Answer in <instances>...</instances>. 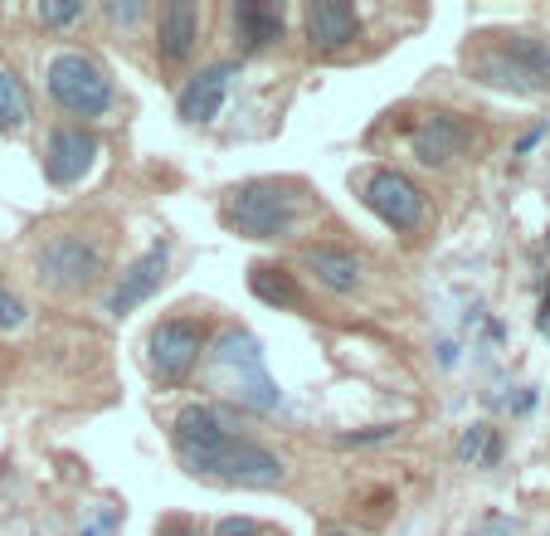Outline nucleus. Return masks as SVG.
<instances>
[{"label":"nucleus","mask_w":550,"mask_h":536,"mask_svg":"<svg viewBox=\"0 0 550 536\" xmlns=\"http://www.w3.org/2000/svg\"><path fill=\"white\" fill-rule=\"evenodd\" d=\"M477 83L502 88V93H546L550 88V39L536 35H502L492 49H482L473 59Z\"/></svg>","instance_id":"nucleus-4"},{"label":"nucleus","mask_w":550,"mask_h":536,"mask_svg":"<svg viewBox=\"0 0 550 536\" xmlns=\"http://www.w3.org/2000/svg\"><path fill=\"white\" fill-rule=\"evenodd\" d=\"M302 268H307L322 288H331V293H356V288H361V273H366L361 254L346 249V244H307V249H302Z\"/></svg>","instance_id":"nucleus-15"},{"label":"nucleus","mask_w":550,"mask_h":536,"mask_svg":"<svg viewBox=\"0 0 550 536\" xmlns=\"http://www.w3.org/2000/svg\"><path fill=\"white\" fill-rule=\"evenodd\" d=\"M234 74H239V64H210V69L190 74L181 88V98H176V113H181L185 122H215Z\"/></svg>","instance_id":"nucleus-12"},{"label":"nucleus","mask_w":550,"mask_h":536,"mask_svg":"<svg viewBox=\"0 0 550 536\" xmlns=\"http://www.w3.org/2000/svg\"><path fill=\"white\" fill-rule=\"evenodd\" d=\"M44 88H49V98L64 108L69 117H103L112 108V78L108 69L98 64V59H88V54H78V49H64V54H54L49 59V69H44Z\"/></svg>","instance_id":"nucleus-5"},{"label":"nucleus","mask_w":550,"mask_h":536,"mask_svg":"<svg viewBox=\"0 0 550 536\" xmlns=\"http://www.w3.org/2000/svg\"><path fill=\"white\" fill-rule=\"evenodd\" d=\"M541 327L550 332V298H546V307H541Z\"/></svg>","instance_id":"nucleus-29"},{"label":"nucleus","mask_w":550,"mask_h":536,"mask_svg":"<svg viewBox=\"0 0 550 536\" xmlns=\"http://www.w3.org/2000/svg\"><path fill=\"white\" fill-rule=\"evenodd\" d=\"M215 536H263V522H254V517H224L215 527Z\"/></svg>","instance_id":"nucleus-25"},{"label":"nucleus","mask_w":550,"mask_h":536,"mask_svg":"<svg viewBox=\"0 0 550 536\" xmlns=\"http://www.w3.org/2000/svg\"><path fill=\"white\" fill-rule=\"evenodd\" d=\"M103 15H108L112 25L132 30V25H142V20H147V5H142V0H108V5H103Z\"/></svg>","instance_id":"nucleus-22"},{"label":"nucleus","mask_w":550,"mask_h":536,"mask_svg":"<svg viewBox=\"0 0 550 536\" xmlns=\"http://www.w3.org/2000/svg\"><path fill=\"white\" fill-rule=\"evenodd\" d=\"M98 161V137L88 127H74V122H59L49 137H44V176L54 186H78Z\"/></svg>","instance_id":"nucleus-9"},{"label":"nucleus","mask_w":550,"mask_h":536,"mask_svg":"<svg viewBox=\"0 0 550 536\" xmlns=\"http://www.w3.org/2000/svg\"><path fill=\"white\" fill-rule=\"evenodd\" d=\"M361 200H366L370 215H380L390 230H400V234L424 225V191H419L404 171H395V166L370 171L366 186H361Z\"/></svg>","instance_id":"nucleus-8"},{"label":"nucleus","mask_w":550,"mask_h":536,"mask_svg":"<svg viewBox=\"0 0 550 536\" xmlns=\"http://www.w3.org/2000/svg\"><path fill=\"white\" fill-rule=\"evenodd\" d=\"M249 293H254L258 303H268V307H302L297 283L278 264H254V268H249Z\"/></svg>","instance_id":"nucleus-17"},{"label":"nucleus","mask_w":550,"mask_h":536,"mask_svg":"<svg viewBox=\"0 0 550 536\" xmlns=\"http://www.w3.org/2000/svg\"><path fill=\"white\" fill-rule=\"evenodd\" d=\"M210 381L220 385L234 405H244L254 415H273L283 405V390L263 366V346L244 327L220 332V342L210 346Z\"/></svg>","instance_id":"nucleus-2"},{"label":"nucleus","mask_w":550,"mask_h":536,"mask_svg":"<svg viewBox=\"0 0 550 536\" xmlns=\"http://www.w3.org/2000/svg\"><path fill=\"white\" fill-rule=\"evenodd\" d=\"M176 454H181L185 473L195 478H215L229 488H283L288 483V463L268 454L263 444L234 434L215 405H185L176 415Z\"/></svg>","instance_id":"nucleus-1"},{"label":"nucleus","mask_w":550,"mask_h":536,"mask_svg":"<svg viewBox=\"0 0 550 536\" xmlns=\"http://www.w3.org/2000/svg\"><path fill=\"white\" fill-rule=\"evenodd\" d=\"M20 322H25V303L0 283V327H20Z\"/></svg>","instance_id":"nucleus-24"},{"label":"nucleus","mask_w":550,"mask_h":536,"mask_svg":"<svg viewBox=\"0 0 550 536\" xmlns=\"http://www.w3.org/2000/svg\"><path fill=\"white\" fill-rule=\"evenodd\" d=\"M234 35L244 44V54H258L268 44L283 39V5L273 0H239L234 5Z\"/></svg>","instance_id":"nucleus-16"},{"label":"nucleus","mask_w":550,"mask_h":536,"mask_svg":"<svg viewBox=\"0 0 550 536\" xmlns=\"http://www.w3.org/2000/svg\"><path fill=\"white\" fill-rule=\"evenodd\" d=\"M112 527H117V507L98 502V507H88V517L78 522V536H112Z\"/></svg>","instance_id":"nucleus-21"},{"label":"nucleus","mask_w":550,"mask_h":536,"mask_svg":"<svg viewBox=\"0 0 550 536\" xmlns=\"http://www.w3.org/2000/svg\"><path fill=\"white\" fill-rule=\"evenodd\" d=\"M200 44V5L195 0H171L156 15V54L161 64H185Z\"/></svg>","instance_id":"nucleus-13"},{"label":"nucleus","mask_w":550,"mask_h":536,"mask_svg":"<svg viewBox=\"0 0 550 536\" xmlns=\"http://www.w3.org/2000/svg\"><path fill=\"white\" fill-rule=\"evenodd\" d=\"M550 132V122H536L531 132H521V142H516V156H526V152H536V142Z\"/></svg>","instance_id":"nucleus-27"},{"label":"nucleus","mask_w":550,"mask_h":536,"mask_svg":"<svg viewBox=\"0 0 550 536\" xmlns=\"http://www.w3.org/2000/svg\"><path fill=\"white\" fill-rule=\"evenodd\" d=\"M156 536H200V532H195V527H190L185 517H166V522L156 527Z\"/></svg>","instance_id":"nucleus-28"},{"label":"nucleus","mask_w":550,"mask_h":536,"mask_svg":"<svg viewBox=\"0 0 550 536\" xmlns=\"http://www.w3.org/2000/svg\"><path fill=\"white\" fill-rule=\"evenodd\" d=\"M458 459L473 463V468H492V463L502 459L497 429H492V424H468V429L458 434Z\"/></svg>","instance_id":"nucleus-19"},{"label":"nucleus","mask_w":550,"mask_h":536,"mask_svg":"<svg viewBox=\"0 0 550 536\" xmlns=\"http://www.w3.org/2000/svg\"><path fill=\"white\" fill-rule=\"evenodd\" d=\"M395 434H400V424H370V429H356V434H341V444H385Z\"/></svg>","instance_id":"nucleus-23"},{"label":"nucleus","mask_w":550,"mask_h":536,"mask_svg":"<svg viewBox=\"0 0 550 536\" xmlns=\"http://www.w3.org/2000/svg\"><path fill=\"white\" fill-rule=\"evenodd\" d=\"M302 25L317 49H351L361 39V15L346 0H312L302 10Z\"/></svg>","instance_id":"nucleus-14"},{"label":"nucleus","mask_w":550,"mask_h":536,"mask_svg":"<svg viewBox=\"0 0 550 536\" xmlns=\"http://www.w3.org/2000/svg\"><path fill=\"white\" fill-rule=\"evenodd\" d=\"M166 268H171V244H151L147 254H137L132 264L122 268V278L112 283L108 293V312L112 317H127L142 303H151V293L166 283Z\"/></svg>","instance_id":"nucleus-10"},{"label":"nucleus","mask_w":550,"mask_h":536,"mask_svg":"<svg viewBox=\"0 0 550 536\" xmlns=\"http://www.w3.org/2000/svg\"><path fill=\"white\" fill-rule=\"evenodd\" d=\"M25 127H30V93L10 69H0V132L20 137Z\"/></svg>","instance_id":"nucleus-18"},{"label":"nucleus","mask_w":550,"mask_h":536,"mask_svg":"<svg viewBox=\"0 0 550 536\" xmlns=\"http://www.w3.org/2000/svg\"><path fill=\"white\" fill-rule=\"evenodd\" d=\"M39 20L64 30V25H78L83 20V0H39Z\"/></svg>","instance_id":"nucleus-20"},{"label":"nucleus","mask_w":550,"mask_h":536,"mask_svg":"<svg viewBox=\"0 0 550 536\" xmlns=\"http://www.w3.org/2000/svg\"><path fill=\"white\" fill-rule=\"evenodd\" d=\"M200 351H205L200 322H190V317H166V322L151 327V337H147V366L156 381L181 385L185 376L200 366Z\"/></svg>","instance_id":"nucleus-7"},{"label":"nucleus","mask_w":550,"mask_h":536,"mask_svg":"<svg viewBox=\"0 0 550 536\" xmlns=\"http://www.w3.org/2000/svg\"><path fill=\"white\" fill-rule=\"evenodd\" d=\"M327 536H356V532H327Z\"/></svg>","instance_id":"nucleus-30"},{"label":"nucleus","mask_w":550,"mask_h":536,"mask_svg":"<svg viewBox=\"0 0 550 536\" xmlns=\"http://www.w3.org/2000/svg\"><path fill=\"white\" fill-rule=\"evenodd\" d=\"M302 210H307V200L293 181H244L224 200V225L234 234H244V239L273 244V239L297 234Z\"/></svg>","instance_id":"nucleus-3"},{"label":"nucleus","mask_w":550,"mask_h":536,"mask_svg":"<svg viewBox=\"0 0 550 536\" xmlns=\"http://www.w3.org/2000/svg\"><path fill=\"white\" fill-rule=\"evenodd\" d=\"M521 527H516V517H482L473 527V536H516Z\"/></svg>","instance_id":"nucleus-26"},{"label":"nucleus","mask_w":550,"mask_h":536,"mask_svg":"<svg viewBox=\"0 0 550 536\" xmlns=\"http://www.w3.org/2000/svg\"><path fill=\"white\" fill-rule=\"evenodd\" d=\"M468 142H473L468 122L453 113L424 117V127H414V137H409V147H414V156H419L424 166H453L458 156L468 152Z\"/></svg>","instance_id":"nucleus-11"},{"label":"nucleus","mask_w":550,"mask_h":536,"mask_svg":"<svg viewBox=\"0 0 550 536\" xmlns=\"http://www.w3.org/2000/svg\"><path fill=\"white\" fill-rule=\"evenodd\" d=\"M39 283L54 288V293H83L88 283H98L103 273V249L83 234H54L44 249H39Z\"/></svg>","instance_id":"nucleus-6"}]
</instances>
